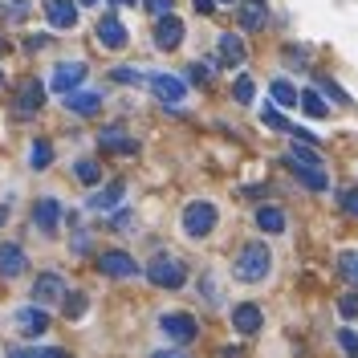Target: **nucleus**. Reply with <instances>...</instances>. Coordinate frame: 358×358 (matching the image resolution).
Here are the masks:
<instances>
[{"instance_id": "obj_47", "label": "nucleus", "mask_w": 358, "mask_h": 358, "mask_svg": "<svg viewBox=\"0 0 358 358\" xmlns=\"http://www.w3.org/2000/svg\"><path fill=\"white\" fill-rule=\"evenodd\" d=\"M0 53H4V41H0Z\"/></svg>"}, {"instance_id": "obj_15", "label": "nucleus", "mask_w": 358, "mask_h": 358, "mask_svg": "<svg viewBox=\"0 0 358 358\" xmlns=\"http://www.w3.org/2000/svg\"><path fill=\"white\" fill-rule=\"evenodd\" d=\"M179 41H183V21L179 17H163V21L155 24V45L159 49H179Z\"/></svg>"}, {"instance_id": "obj_17", "label": "nucleus", "mask_w": 358, "mask_h": 358, "mask_svg": "<svg viewBox=\"0 0 358 358\" xmlns=\"http://www.w3.org/2000/svg\"><path fill=\"white\" fill-rule=\"evenodd\" d=\"M261 322H265V317H261V306H252V301H245V306L232 310V326H236L241 334H257Z\"/></svg>"}, {"instance_id": "obj_13", "label": "nucleus", "mask_w": 358, "mask_h": 358, "mask_svg": "<svg viewBox=\"0 0 358 358\" xmlns=\"http://www.w3.org/2000/svg\"><path fill=\"white\" fill-rule=\"evenodd\" d=\"M98 41L106 45V49H122V45H127V24L118 21L114 13H106V17L98 21Z\"/></svg>"}, {"instance_id": "obj_38", "label": "nucleus", "mask_w": 358, "mask_h": 358, "mask_svg": "<svg viewBox=\"0 0 358 358\" xmlns=\"http://www.w3.org/2000/svg\"><path fill=\"white\" fill-rule=\"evenodd\" d=\"M338 200H342V208H346V212H355V216H358V192H355V187H350V192H342Z\"/></svg>"}, {"instance_id": "obj_5", "label": "nucleus", "mask_w": 358, "mask_h": 358, "mask_svg": "<svg viewBox=\"0 0 358 358\" xmlns=\"http://www.w3.org/2000/svg\"><path fill=\"white\" fill-rule=\"evenodd\" d=\"M147 86H151V94H155L159 102H167V106H179V102L187 98V86L179 82L176 73H151Z\"/></svg>"}, {"instance_id": "obj_2", "label": "nucleus", "mask_w": 358, "mask_h": 358, "mask_svg": "<svg viewBox=\"0 0 358 358\" xmlns=\"http://www.w3.org/2000/svg\"><path fill=\"white\" fill-rule=\"evenodd\" d=\"M147 277H151V285H159V289H179V285L187 281V268H183V261L159 252V257L147 261Z\"/></svg>"}, {"instance_id": "obj_16", "label": "nucleus", "mask_w": 358, "mask_h": 358, "mask_svg": "<svg viewBox=\"0 0 358 358\" xmlns=\"http://www.w3.org/2000/svg\"><path fill=\"white\" fill-rule=\"evenodd\" d=\"M122 192H127V183H122V179H110V183H106L98 196H90L86 208H90V212H110L114 203L122 200Z\"/></svg>"}, {"instance_id": "obj_44", "label": "nucleus", "mask_w": 358, "mask_h": 358, "mask_svg": "<svg viewBox=\"0 0 358 358\" xmlns=\"http://www.w3.org/2000/svg\"><path fill=\"white\" fill-rule=\"evenodd\" d=\"M110 4H134V0H110Z\"/></svg>"}, {"instance_id": "obj_12", "label": "nucleus", "mask_w": 358, "mask_h": 358, "mask_svg": "<svg viewBox=\"0 0 358 358\" xmlns=\"http://www.w3.org/2000/svg\"><path fill=\"white\" fill-rule=\"evenodd\" d=\"M98 147H102V151H118V155L138 151V143H134L122 127H102V131H98Z\"/></svg>"}, {"instance_id": "obj_48", "label": "nucleus", "mask_w": 358, "mask_h": 358, "mask_svg": "<svg viewBox=\"0 0 358 358\" xmlns=\"http://www.w3.org/2000/svg\"><path fill=\"white\" fill-rule=\"evenodd\" d=\"M0 82H4V73H0Z\"/></svg>"}, {"instance_id": "obj_4", "label": "nucleus", "mask_w": 358, "mask_h": 358, "mask_svg": "<svg viewBox=\"0 0 358 358\" xmlns=\"http://www.w3.org/2000/svg\"><path fill=\"white\" fill-rule=\"evenodd\" d=\"M159 330L171 338V342H196V334H200V326H196L192 313H163L159 317Z\"/></svg>"}, {"instance_id": "obj_8", "label": "nucleus", "mask_w": 358, "mask_h": 358, "mask_svg": "<svg viewBox=\"0 0 358 358\" xmlns=\"http://www.w3.org/2000/svg\"><path fill=\"white\" fill-rule=\"evenodd\" d=\"M82 78H86V66H82V62H66V66L53 69V82H49V86L66 98V94H73V90L82 86Z\"/></svg>"}, {"instance_id": "obj_6", "label": "nucleus", "mask_w": 358, "mask_h": 358, "mask_svg": "<svg viewBox=\"0 0 358 358\" xmlns=\"http://www.w3.org/2000/svg\"><path fill=\"white\" fill-rule=\"evenodd\" d=\"M33 301L37 306H53V301H66V281L57 277V273H41L37 281H33Z\"/></svg>"}, {"instance_id": "obj_3", "label": "nucleus", "mask_w": 358, "mask_h": 358, "mask_svg": "<svg viewBox=\"0 0 358 358\" xmlns=\"http://www.w3.org/2000/svg\"><path fill=\"white\" fill-rule=\"evenodd\" d=\"M212 228H216V208L208 200H196V203L183 208V232H187L192 241H203Z\"/></svg>"}, {"instance_id": "obj_10", "label": "nucleus", "mask_w": 358, "mask_h": 358, "mask_svg": "<svg viewBox=\"0 0 358 358\" xmlns=\"http://www.w3.org/2000/svg\"><path fill=\"white\" fill-rule=\"evenodd\" d=\"M45 17L53 29H73L78 24V0H45Z\"/></svg>"}, {"instance_id": "obj_31", "label": "nucleus", "mask_w": 358, "mask_h": 358, "mask_svg": "<svg viewBox=\"0 0 358 358\" xmlns=\"http://www.w3.org/2000/svg\"><path fill=\"white\" fill-rule=\"evenodd\" d=\"M86 313V293H69L66 297V317H82Z\"/></svg>"}, {"instance_id": "obj_45", "label": "nucleus", "mask_w": 358, "mask_h": 358, "mask_svg": "<svg viewBox=\"0 0 358 358\" xmlns=\"http://www.w3.org/2000/svg\"><path fill=\"white\" fill-rule=\"evenodd\" d=\"M78 4H98V0H78Z\"/></svg>"}, {"instance_id": "obj_43", "label": "nucleus", "mask_w": 358, "mask_h": 358, "mask_svg": "<svg viewBox=\"0 0 358 358\" xmlns=\"http://www.w3.org/2000/svg\"><path fill=\"white\" fill-rule=\"evenodd\" d=\"M155 358H187V355H183V350H159Z\"/></svg>"}, {"instance_id": "obj_46", "label": "nucleus", "mask_w": 358, "mask_h": 358, "mask_svg": "<svg viewBox=\"0 0 358 358\" xmlns=\"http://www.w3.org/2000/svg\"><path fill=\"white\" fill-rule=\"evenodd\" d=\"M224 4H236V0H224Z\"/></svg>"}, {"instance_id": "obj_40", "label": "nucleus", "mask_w": 358, "mask_h": 358, "mask_svg": "<svg viewBox=\"0 0 358 358\" xmlns=\"http://www.w3.org/2000/svg\"><path fill=\"white\" fill-rule=\"evenodd\" d=\"M187 82H208V69H203V66H192V69H187Z\"/></svg>"}, {"instance_id": "obj_21", "label": "nucleus", "mask_w": 358, "mask_h": 358, "mask_svg": "<svg viewBox=\"0 0 358 358\" xmlns=\"http://www.w3.org/2000/svg\"><path fill=\"white\" fill-rule=\"evenodd\" d=\"M257 228L268 232V236L285 232V212H281V208H257Z\"/></svg>"}, {"instance_id": "obj_37", "label": "nucleus", "mask_w": 358, "mask_h": 358, "mask_svg": "<svg viewBox=\"0 0 358 358\" xmlns=\"http://www.w3.org/2000/svg\"><path fill=\"white\" fill-rule=\"evenodd\" d=\"M114 232H134V212H122V216L114 220Z\"/></svg>"}, {"instance_id": "obj_36", "label": "nucleus", "mask_w": 358, "mask_h": 358, "mask_svg": "<svg viewBox=\"0 0 358 358\" xmlns=\"http://www.w3.org/2000/svg\"><path fill=\"white\" fill-rule=\"evenodd\" d=\"M338 313H342V317H358V293H346V297L338 301Z\"/></svg>"}, {"instance_id": "obj_33", "label": "nucleus", "mask_w": 358, "mask_h": 358, "mask_svg": "<svg viewBox=\"0 0 358 358\" xmlns=\"http://www.w3.org/2000/svg\"><path fill=\"white\" fill-rule=\"evenodd\" d=\"M4 4V13L13 17V21H24L29 17V0H0Z\"/></svg>"}, {"instance_id": "obj_29", "label": "nucleus", "mask_w": 358, "mask_h": 358, "mask_svg": "<svg viewBox=\"0 0 358 358\" xmlns=\"http://www.w3.org/2000/svg\"><path fill=\"white\" fill-rule=\"evenodd\" d=\"M252 94H257V86H252V78H248V73H241V78H236V86H232V98H236V102H252Z\"/></svg>"}, {"instance_id": "obj_24", "label": "nucleus", "mask_w": 358, "mask_h": 358, "mask_svg": "<svg viewBox=\"0 0 358 358\" xmlns=\"http://www.w3.org/2000/svg\"><path fill=\"white\" fill-rule=\"evenodd\" d=\"M53 163V143L49 138H33V147H29V167L33 171H45Z\"/></svg>"}, {"instance_id": "obj_30", "label": "nucleus", "mask_w": 358, "mask_h": 358, "mask_svg": "<svg viewBox=\"0 0 358 358\" xmlns=\"http://www.w3.org/2000/svg\"><path fill=\"white\" fill-rule=\"evenodd\" d=\"M73 171H78V179L90 183V187L98 183V163H94V159H78V167H73Z\"/></svg>"}, {"instance_id": "obj_39", "label": "nucleus", "mask_w": 358, "mask_h": 358, "mask_svg": "<svg viewBox=\"0 0 358 358\" xmlns=\"http://www.w3.org/2000/svg\"><path fill=\"white\" fill-rule=\"evenodd\" d=\"M203 289H208V301H212V306H220V293H216V281H212V277H203Z\"/></svg>"}, {"instance_id": "obj_20", "label": "nucleus", "mask_w": 358, "mask_h": 358, "mask_svg": "<svg viewBox=\"0 0 358 358\" xmlns=\"http://www.w3.org/2000/svg\"><path fill=\"white\" fill-rule=\"evenodd\" d=\"M41 98H45V86H41V82H24V86H21V98H17V114L41 110Z\"/></svg>"}, {"instance_id": "obj_28", "label": "nucleus", "mask_w": 358, "mask_h": 358, "mask_svg": "<svg viewBox=\"0 0 358 358\" xmlns=\"http://www.w3.org/2000/svg\"><path fill=\"white\" fill-rule=\"evenodd\" d=\"M338 268H342V277H346V281H350V285L358 289V252H355V248L338 257Z\"/></svg>"}, {"instance_id": "obj_7", "label": "nucleus", "mask_w": 358, "mask_h": 358, "mask_svg": "<svg viewBox=\"0 0 358 358\" xmlns=\"http://www.w3.org/2000/svg\"><path fill=\"white\" fill-rule=\"evenodd\" d=\"M13 326H17L21 334L37 338V334H45V330H49V313H45L41 306H24V310L13 313Z\"/></svg>"}, {"instance_id": "obj_26", "label": "nucleus", "mask_w": 358, "mask_h": 358, "mask_svg": "<svg viewBox=\"0 0 358 358\" xmlns=\"http://www.w3.org/2000/svg\"><path fill=\"white\" fill-rule=\"evenodd\" d=\"M301 110L310 114V118H326L330 106H326V98H322L317 90H301Z\"/></svg>"}, {"instance_id": "obj_22", "label": "nucleus", "mask_w": 358, "mask_h": 358, "mask_svg": "<svg viewBox=\"0 0 358 358\" xmlns=\"http://www.w3.org/2000/svg\"><path fill=\"white\" fill-rule=\"evenodd\" d=\"M220 57L228 66H241V62H245V41H241L236 33H220Z\"/></svg>"}, {"instance_id": "obj_35", "label": "nucleus", "mask_w": 358, "mask_h": 358, "mask_svg": "<svg viewBox=\"0 0 358 358\" xmlns=\"http://www.w3.org/2000/svg\"><path fill=\"white\" fill-rule=\"evenodd\" d=\"M338 342H342V350L350 358H358V334L355 330H338Z\"/></svg>"}, {"instance_id": "obj_11", "label": "nucleus", "mask_w": 358, "mask_h": 358, "mask_svg": "<svg viewBox=\"0 0 358 358\" xmlns=\"http://www.w3.org/2000/svg\"><path fill=\"white\" fill-rule=\"evenodd\" d=\"M98 268H102L106 277H134V273H138V265L131 261V252H118V248L102 252V257H98Z\"/></svg>"}, {"instance_id": "obj_32", "label": "nucleus", "mask_w": 358, "mask_h": 358, "mask_svg": "<svg viewBox=\"0 0 358 358\" xmlns=\"http://www.w3.org/2000/svg\"><path fill=\"white\" fill-rule=\"evenodd\" d=\"M114 82H131V86H147L151 78H147V73H138V69H114Z\"/></svg>"}, {"instance_id": "obj_23", "label": "nucleus", "mask_w": 358, "mask_h": 358, "mask_svg": "<svg viewBox=\"0 0 358 358\" xmlns=\"http://www.w3.org/2000/svg\"><path fill=\"white\" fill-rule=\"evenodd\" d=\"M268 94H273L277 106H301V90H293V82H285V78H277L268 86Z\"/></svg>"}, {"instance_id": "obj_27", "label": "nucleus", "mask_w": 358, "mask_h": 358, "mask_svg": "<svg viewBox=\"0 0 358 358\" xmlns=\"http://www.w3.org/2000/svg\"><path fill=\"white\" fill-rule=\"evenodd\" d=\"M261 122L273 127V131H281V134H293V122H285V114L277 110V106H261Z\"/></svg>"}, {"instance_id": "obj_25", "label": "nucleus", "mask_w": 358, "mask_h": 358, "mask_svg": "<svg viewBox=\"0 0 358 358\" xmlns=\"http://www.w3.org/2000/svg\"><path fill=\"white\" fill-rule=\"evenodd\" d=\"M289 171L301 179L310 192H326V187H330V176H326V171H313V167H293V163H289Z\"/></svg>"}, {"instance_id": "obj_14", "label": "nucleus", "mask_w": 358, "mask_h": 358, "mask_svg": "<svg viewBox=\"0 0 358 358\" xmlns=\"http://www.w3.org/2000/svg\"><path fill=\"white\" fill-rule=\"evenodd\" d=\"M62 102H66V110H73V114H98L102 110V94H98V90H73Z\"/></svg>"}, {"instance_id": "obj_18", "label": "nucleus", "mask_w": 358, "mask_h": 358, "mask_svg": "<svg viewBox=\"0 0 358 358\" xmlns=\"http://www.w3.org/2000/svg\"><path fill=\"white\" fill-rule=\"evenodd\" d=\"M21 273H24L21 245H0V277H21Z\"/></svg>"}, {"instance_id": "obj_19", "label": "nucleus", "mask_w": 358, "mask_h": 358, "mask_svg": "<svg viewBox=\"0 0 358 358\" xmlns=\"http://www.w3.org/2000/svg\"><path fill=\"white\" fill-rule=\"evenodd\" d=\"M265 24V0H241V29L257 33Z\"/></svg>"}, {"instance_id": "obj_9", "label": "nucleus", "mask_w": 358, "mask_h": 358, "mask_svg": "<svg viewBox=\"0 0 358 358\" xmlns=\"http://www.w3.org/2000/svg\"><path fill=\"white\" fill-rule=\"evenodd\" d=\"M57 220H62V203L53 200V196H41L37 208H33V224L41 228L45 236H53V232H57Z\"/></svg>"}, {"instance_id": "obj_42", "label": "nucleus", "mask_w": 358, "mask_h": 358, "mask_svg": "<svg viewBox=\"0 0 358 358\" xmlns=\"http://www.w3.org/2000/svg\"><path fill=\"white\" fill-rule=\"evenodd\" d=\"M37 358H69L66 350H37Z\"/></svg>"}, {"instance_id": "obj_1", "label": "nucleus", "mask_w": 358, "mask_h": 358, "mask_svg": "<svg viewBox=\"0 0 358 358\" xmlns=\"http://www.w3.org/2000/svg\"><path fill=\"white\" fill-rule=\"evenodd\" d=\"M268 268H273V252H268L261 241H252V245L241 248V257H236L232 273H236V281L257 285V281H265V277H268Z\"/></svg>"}, {"instance_id": "obj_34", "label": "nucleus", "mask_w": 358, "mask_h": 358, "mask_svg": "<svg viewBox=\"0 0 358 358\" xmlns=\"http://www.w3.org/2000/svg\"><path fill=\"white\" fill-rule=\"evenodd\" d=\"M143 8H147L151 17H159V21L171 17V0H143Z\"/></svg>"}, {"instance_id": "obj_41", "label": "nucleus", "mask_w": 358, "mask_h": 358, "mask_svg": "<svg viewBox=\"0 0 358 358\" xmlns=\"http://www.w3.org/2000/svg\"><path fill=\"white\" fill-rule=\"evenodd\" d=\"M192 4H196L200 13H212V8H216V0H192Z\"/></svg>"}]
</instances>
